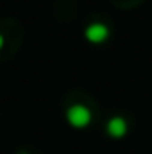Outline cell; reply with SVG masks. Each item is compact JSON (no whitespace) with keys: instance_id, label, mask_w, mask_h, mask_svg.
Here are the masks:
<instances>
[{"instance_id":"obj_2","label":"cell","mask_w":152,"mask_h":154,"mask_svg":"<svg viewBox=\"0 0 152 154\" xmlns=\"http://www.w3.org/2000/svg\"><path fill=\"white\" fill-rule=\"evenodd\" d=\"M108 34H109L108 27L102 25V23H93V25H90L86 29V38L90 39V41H95V43L104 41V39L108 38Z\"/></svg>"},{"instance_id":"obj_1","label":"cell","mask_w":152,"mask_h":154,"mask_svg":"<svg viewBox=\"0 0 152 154\" xmlns=\"http://www.w3.org/2000/svg\"><path fill=\"white\" fill-rule=\"evenodd\" d=\"M66 118H68V122H70L74 127H84V125L90 124V120H91V113H90L88 108L77 104V106L68 108V111H66Z\"/></svg>"},{"instance_id":"obj_4","label":"cell","mask_w":152,"mask_h":154,"mask_svg":"<svg viewBox=\"0 0 152 154\" xmlns=\"http://www.w3.org/2000/svg\"><path fill=\"white\" fill-rule=\"evenodd\" d=\"M2 45H4V38L0 36V48H2Z\"/></svg>"},{"instance_id":"obj_3","label":"cell","mask_w":152,"mask_h":154,"mask_svg":"<svg viewBox=\"0 0 152 154\" xmlns=\"http://www.w3.org/2000/svg\"><path fill=\"white\" fill-rule=\"evenodd\" d=\"M125 129H127L125 120L120 118V116L111 118L109 124H108V131H109V134H113V136H123V134H125Z\"/></svg>"}]
</instances>
